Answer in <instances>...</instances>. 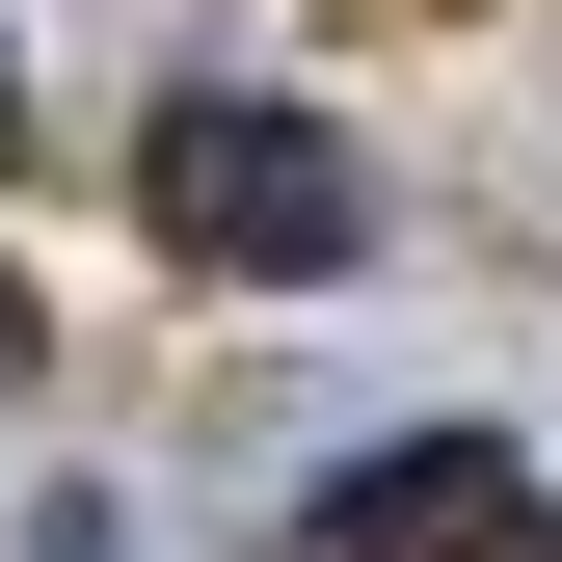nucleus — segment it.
I'll return each mask as SVG.
<instances>
[{"label":"nucleus","instance_id":"1","mask_svg":"<svg viewBox=\"0 0 562 562\" xmlns=\"http://www.w3.org/2000/svg\"><path fill=\"white\" fill-rule=\"evenodd\" d=\"M134 215L215 268V295H295V268H348V241H375V188H348V134L241 108V81H188L161 134H134Z\"/></svg>","mask_w":562,"mask_h":562},{"label":"nucleus","instance_id":"2","mask_svg":"<svg viewBox=\"0 0 562 562\" xmlns=\"http://www.w3.org/2000/svg\"><path fill=\"white\" fill-rule=\"evenodd\" d=\"M295 562H562V509H536V456L402 429V456H348L322 509H295Z\"/></svg>","mask_w":562,"mask_h":562},{"label":"nucleus","instance_id":"3","mask_svg":"<svg viewBox=\"0 0 562 562\" xmlns=\"http://www.w3.org/2000/svg\"><path fill=\"white\" fill-rule=\"evenodd\" d=\"M0 161H27V81H0Z\"/></svg>","mask_w":562,"mask_h":562}]
</instances>
